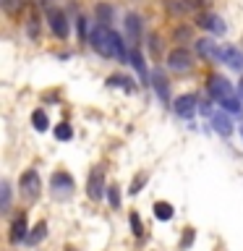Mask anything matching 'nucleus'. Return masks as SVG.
Segmentation results:
<instances>
[{
	"label": "nucleus",
	"mask_w": 243,
	"mask_h": 251,
	"mask_svg": "<svg viewBox=\"0 0 243 251\" xmlns=\"http://www.w3.org/2000/svg\"><path fill=\"white\" fill-rule=\"evenodd\" d=\"M238 92H241V97H243V78H241V84H238Z\"/></svg>",
	"instance_id": "473e14b6"
},
{
	"label": "nucleus",
	"mask_w": 243,
	"mask_h": 251,
	"mask_svg": "<svg viewBox=\"0 0 243 251\" xmlns=\"http://www.w3.org/2000/svg\"><path fill=\"white\" fill-rule=\"evenodd\" d=\"M207 89H209V97L217 100V102L233 97V86L227 84V78H222V76H209L207 78Z\"/></svg>",
	"instance_id": "20e7f679"
},
{
	"label": "nucleus",
	"mask_w": 243,
	"mask_h": 251,
	"mask_svg": "<svg viewBox=\"0 0 243 251\" xmlns=\"http://www.w3.org/2000/svg\"><path fill=\"white\" fill-rule=\"evenodd\" d=\"M71 136H73V131H71V126H68V123H60L58 128H55V139H60V141H68Z\"/></svg>",
	"instance_id": "412c9836"
},
{
	"label": "nucleus",
	"mask_w": 243,
	"mask_h": 251,
	"mask_svg": "<svg viewBox=\"0 0 243 251\" xmlns=\"http://www.w3.org/2000/svg\"><path fill=\"white\" fill-rule=\"evenodd\" d=\"M172 110H175L178 118H194V113H196V97H194V94H183V97L175 100Z\"/></svg>",
	"instance_id": "6e6552de"
},
{
	"label": "nucleus",
	"mask_w": 243,
	"mask_h": 251,
	"mask_svg": "<svg viewBox=\"0 0 243 251\" xmlns=\"http://www.w3.org/2000/svg\"><path fill=\"white\" fill-rule=\"evenodd\" d=\"M125 24H128V31H131V37L136 39V37H139V29H141V26H139V16H133V13H131L128 19H125Z\"/></svg>",
	"instance_id": "4be33fe9"
},
{
	"label": "nucleus",
	"mask_w": 243,
	"mask_h": 251,
	"mask_svg": "<svg viewBox=\"0 0 243 251\" xmlns=\"http://www.w3.org/2000/svg\"><path fill=\"white\" fill-rule=\"evenodd\" d=\"M39 188H42V180H39L37 170H26V173H24V176H21V194H24V199L34 201L39 196Z\"/></svg>",
	"instance_id": "39448f33"
},
{
	"label": "nucleus",
	"mask_w": 243,
	"mask_h": 251,
	"mask_svg": "<svg viewBox=\"0 0 243 251\" xmlns=\"http://www.w3.org/2000/svg\"><path fill=\"white\" fill-rule=\"evenodd\" d=\"M152 81H154V92H157V97H160L162 102H168V97H170V86H168V81H165V74L160 68L152 74Z\"/></svg>",
	"instance_id": "f8f14e48"
},
{
	"label": "nucleus",
	"mask_w": 243,
	"mask_h": 251,
	"mask_svg": "<svg viewBox=\"0 0 243 251\" xmlns=\"http://www.w3.org/2000/svg\"><path fill=\"white\" fill-rule=\"evenodd\" d=\"M196 47H199V52L204 55V58L222 60V52H225V50H219L217 42H212V39H199V42H196Z\"/></svg>",
	"instance_id": "9d476101"
},
{
	"label": "nucleus",
	"mask_w": 243,
	"mask_h": 251,
	"mask_svg": "<svg viewBox=\"0 0 243 251\" xmlns=\"http://www.w3.org/2000/svg\"><path fill=\"white\" fill-rule=\"evenodd\" d=\"M21 238H29L26 235V215H19L13 220V227H11V243H19Z\"/></svg>",
	"instance_id": "ddd939ff"
},
{
	"label": "nucleus",
	"mask_w": 243,
	"mask_h": 251,
	"mask_svg": "<svg viewBox=\"0 0 243 251\" xmlns=\"http://www.w3.org/2000/svg\"><path fill=\"white\" fill-rule=\"evenodd\" d=\"M196 24H199L201 29L212 31V34H222L225 31V21L219 19V16H215V13H201L199 19H196Z\"/></svg>",
	"instance_id": "1a4fd4ad"
},
{
	"label": "nucleus",
	"mask_w": 243,
	"mask_h": 251,
	"mask_svg": "<svg viewBox=\"0 0 243 251\" xmlns=\"http://www.w3.org/2000/svg\"><path fill=\"white\" fill-rule=\"evenodd\" d=\"M97 13H99L102 19H105V24H107V19H110V8H107V5H97Z\"/></svg>",
	"instance_id": "c756f323"
},
{
	"label": "nucleus",
	"mask_w": 243,
	"mask_h": 251,
	"mask_svg": "<svg viewBox=\"0 0 243 251\" xmlns=\"http://www.w3.org/2000/svg\"><path fill=\"white\" fill-rule=\"evenodd\" d=\"M241 133H243V128H241Z\"/></svg>",
	"instance_id": "f704fd0d"
},
{
	"label": "nucleus",
	"mask_w": 243,
	"mask_h": 251,
	"mask_svg": "<svg viewBox=\"0 0 243 251\" xmlns=\"http://www.w3.org/2000/svg\"><path fill=\"white\" fill-rule=\"evenodd\" d=\"M107 199H110V204H113L115 209L121 207V194H118V186H110L107 188Z\"/></svg>",
	"instance_id": "393cba45"
},
{
	"label": "nucleus",
	"mask_w": 243,
	"mask_h": 251,
	"mask_svg": "<svg viewBox=\"0 0 243 251\" xmlns=\"http://www.w3.org/2000/svg\"><path fill=\"white\" fill-rule=\"evenodd\" d=\"M219 105H222L225 113H230V115H241V113H243V105H241V102L235 100V97H227V100L219 102Z\"/></svg>",
	"instance_id": "a211bd4d"
},
{
	"label": "nucleus",
	"mask_w": 243,
	"mask_h": 251,
	"mask_svg": "<svg viewBox=\"0 0 243 251\" xmlns=\"http://www.w3.org/2000/svg\"><path fill=\"white\" fill-rule=\"evenodd\" d=\"M89 39H92V47H94V50H97L99 55H105V58L115 55V47H113V31H110L105 24L94 29Z\"/></svg>",
	"instance_id": "f257e3e1"
},
{
	"label": "nucleus",
	"mask_w": 243,
	"mask_h": 251,
	"mask_svg": "<svg viewBox=\"0 0 243 251\" xmlns=\"http://www.w3.org/2000/svg\"><path fill=\"white\" fill-rule=\"evenodd\" d=\"M105 170L102 168H94L92 173H89V183H86V194H89V199H94V201H99L102 196H105Z\"/></svg>",
	"instance_id": "423d86ee"
},
{
	"label": "nucleus",
	"mask_w": 243,
	"mask_h": 251,
	"mask_svg": "<svg viewBox=\"0 0 243 251\" xmlns=\"http://www.w3.org/2000/svg\"><path fill=\"white\" fill-rule=\"evenodd\" d=\"M131 225H133V233H136L139 238H141V235H144V227H141V223H139V215H136V212L131 215Z\"/></svg>",
	"instance_id": "cd10ccee"
},
{
	"label": "nucleus",
	"mask_w": 243,
	"mask_h": 251,
	"mask_svg": "<svg viewBox=\"0 0 243 251\" xmlns=\"http://www.w3.org/2000/svg\"><path fill=\"white\" fill-rule=\"evenodd\" d=\"M113 47H115V55H118V58H123V60H125V47H123V39H121V34H115V31H113Z\"/></svg>",
	"instance_id": "5701e85b"
},
{
	"label": "nucleus",
	"mask_w": 243,
	"mask_h": 251,
	"mask_svg": "<svg viewBox=\"0 0 243 251\" xmlns=\"http://www.w3.org/2000/svg\"><path fill=\"white\" fill-rule=\"evenodd\" d=\"M47 24H50L52 34L58 39H66L68 37V19L60 8H47Z\"/></svg>",
	"instance_id": "7ed1b4c3"
},
{
	"label": "nucleus",
	"mask_w": 243,
	"mask_h": 251,
	"mask_svg": "<svg viewBox=\"0 0 243 251\" xmlns=\"http://www.w3.org/2000/svg\"><path fill=\"white\" fill-rule=\"evenodd\" d=\"M86 31H89L86 29V19H78V34H81V39L86 37Z\"/></svg>",
	"instance_id": "7c9ffc66"
},
{
	"label": "nucleus",
	"mask_w": 243,
	"mask_h": 251,
	"mask_svg": "<svg viewBox=\"0 0 243 251\" xmlns=\"http://www.w3.org/2000/svg\"><path fill=\"white\" fill-rule=\"evenodd\" d=\"M154 217H157V220H170V217H172V204L157 201V204H154Z\"/></svg>",
	"instance_id": "dca6fc26"
},
{
	"label": "nucleus",
	"mask_w": 243,
	"mask_h": 251,
	"mask_svg": "<svg viewBox=\"0 0 243 251\" xmlns=\"http://www.w3.org/2000/svg\"><path fill=\"white\" fill-rule=\"evenodd\" d=\"M107 84H110V86H123L125 92H133V81H131L128 76H110Z\"/></svg>",
	"instance_id": "6ab92c4d"
},
{
	"label": "nucleus",
	"mask_w": 243,
	"mask_h": 251,
	"mask_svg": "<svg viewBox=\"0 0 243 251\" xmlns=\"http://www.w3.org/2000/svg\"><path fill=\"white\" fill-rule=\"evenodd\" d=\"M131 66L139 71L141 81L146 84V66H144V58H141V52H139V50H131Z\"/></svg>",
	"instance_id": "2eb2a0df"
},
{
	"label": "nucleus",
	"mask_w": 243,
	"mask_h": 251,
	"mask_svg": "<svg viewBox=\"0 0 243 251\" xmlns=\"http://www.w3.org/2000/svg\"><path fill=\"white\" fill-rule=\"evenodd\" d=\"M215 128H217V133H222V136H230V131H233V123H230V118L227 115H215Z\"/></svg>",
	"instance_id": "4468645a"
},
{
	"label": "nucleus",
	"mask_w": 243,
	"mask_h": 251,
	"mask_svg": "<svg viewBox=\"0 0 243 251\" xmlns=\"http://www.w3.org/2000/svg\"><path fill=\"white\" fill-rule=\"evenodd\" d=\"M0 191H3V209H8V204H11V186L3 180V186H0Z\"/></svg>",
	"instance_id": "a878e982"
},
{
	"label": "nucleus",
	"mask_w": 243,
	"mask_h": 251,
	"mask_svg": "<svg viewBox=\"0 0 243 251\" xmlns=\"http://www.w3.org/2000/svg\"><path fill=\"white\" fill-rule=\"evenodd\" d=\"M168 66H170L172 71H188V68L194 66V58H191V52H188V50L178 47V50H172V52L168 55Z\"/></svg>",
	"instance_id": "0eeeda50"
},
{
	"label": "nucleus",
	"mask_w": 243,
	"mask_h": 251,
	"mask_svg": "<svg viewBox=\"0 0 243 251\" xmlns=\"http://www.w3.org/2000/svg\"><path fill=\"white\" fill-rule=\"evenodd\" d=\"M50 186H52V194L58 196V199H68L71 194H73V178L68 176V173H52V178H50Z\"/></svg>",
	"instance_id": "f03ea898"
},
{
	"label": "nucleus",
	"mask_w": 243,
	"mask_h": 251,
	"mask_svg": "<svg viewBox=\"0 0 243 251\" xmlns=\"http://www.w3.org/2000/svg\"><path fill=\"white\" fill-rule=\"evenodd\" d=\"M222 60H225L233 71H243V52L238 50V47H225Z\"/></svg>",
	"instance_id": "9b49d317"
},
{
	"label": "nucleus",
	"mask_w": 243,
	"mask_h": 251,
	"mask_svg": "<svg viewBox=\"0 0 243 251\" xmlns=\"http://www.w3.org/2000/svg\"><path fill=\"white\" fill-rule=\"evenodd\" d=\"M45 233H47V225H45V223H39V225L34 227V233H29V238H26V241H29V243H39V241L45 238Z\"/></svg>",
	"instance_id": "aec40b11"
},
{
	"label": "nucleus",
	"mask_w": 243,
	"mask_h": 251,
	"mask_svg": "<svg viewBox=\"0 0 243 251\" xmlns=\"http://www.w3.org/2000/svg\"><path fill=\"white\" fill-rule=\"evenodd\" d=\"M183 3H186L188 8H204V5H209L212 0H183Z\"/></svg>",
	"instance_id": "c85d7f7f"
},
{
	"label": "nucleus",
	"mask_w": 243,
	"mask_h": 251,
	"mask_svg": "<svg viewBox=\"0 0 243 251\" xmlns=\"http://www.w3.org/2000/svg\"><path fill=\"white\" fill-rule=\"evenodd\" d=\"M31 123H34L37 131H47V128H50V121H47V115L42 113V110H34V113H31Z\"/></svg>",
	"instance_id": "f3484780"
},
{
	"label": "nucleus",
	"mask_w": 243,
	"mask_h": 251,
	"mask_svg": "<svg viewBox=\"0 0 243 251\" xmlns=\"http://www.w3.org/2000/svg\"><path fill=\"white\" fill-rule=\"evenodd\" d=\"M3 8H5L8 13H16L21 8V0H3Z\"/></svg>",
	"instance_id": "bb28decb"
},
{
	"label": "nucleus",
	"mask_w": 243,
	"mask_h": 251,
	"mask_svg": "<svg viewBox=\"0 0 243 251\" xmlns=\"http://www.w3.org/2000/svg\"><path fill=\"white\" fill-rule=\"evenodd\" d=\"M194 241V230H188L186 235H183V246H188V243H191Z\"/></svg>",
	"instance_id": "2f4dec72"
},
{
	"label": "nucleus",
	"mask_w": 243,
	"mask_h": 251,
	"mask_svg": "<svg viewBox=\"0 0 243 251\" xmlns=\"http://www.w3.org/2000/svg\"><path fill=\"white\" fill-rule=\"evenodd\" d=\"M144 183H146V173H139V176L133 178V183H131V188H128V191H131V194H139V191H141V186H144Z\"/></svg>",
	"instance_id": "b1692460"
},
{
	"label": "nucleus",
	"mask_w": 243,
	"mask_h": 251,
	"mask_svg": "<svg viewBox=\"0 0 243 251\" xmlns=\"http://www.w3.org/2000/svg\"><path fill=\"white\" fill-rule=\"evenodd\" d=\"M66 251H73V249H66Z\"/></svg>",
	"instance_id": "72a5a7b5"
}]
</instances>
